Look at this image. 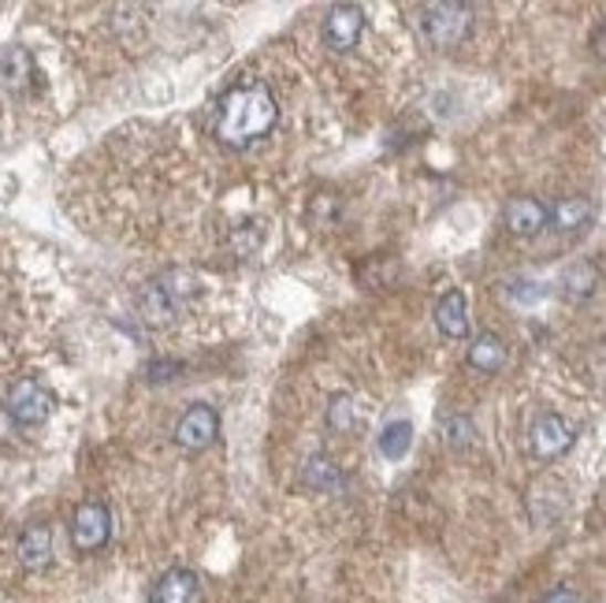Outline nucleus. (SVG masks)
Here are the masks:
<instances>
[{"instance_id": "15", "label": "nucleus", "mask_w": 606, "mask_h": 603, "mask_svg": "<svg viewBox=\"0 0 606 603\" xmlns=\"http://www.w3.org/2000/svg\"><path fill=\"white\" fill-rule=\"evenodd\" d=\"M595 288H599V269H595L592 261H577V264H570V269L562 272V294H566L570 302L592 299Z\"/></svg>"}, {"instance_id": "12", "label": "nucleus", "mask_w": 606, "mask_h": 603, "mask_svg": "<svg viewBox=\"0 0 606 603\" xmlns=\"http://www.w3.org/2000/svg\"><path fill=\"white\" fill-rule=\"evenodd\" d=\"M138 316L149 329H168L171 316H176V299H171L164 283H146L138 291Z\"/></svg>"}, {"instance_id": "21", "label": "nucleus", "mask_w": 606, "mask_h": 603, "mask_svg": "<svg viewBox=\"0 0 606 603\" xmlns=\"http://www.w3.org/2000/svg\"><path fill=\"white\" fill-rule=\"evenodd\" d=\"M506 291H510V299L521 302V305H532V302L547 299V288H543V283H532V280H513Z\"/></svg>"}, {"instance_id": "3", "label": "nucleus", "mask_w": 606, "mask_h": 603, "mask_svg": "<svg viewBox=\"0 0 606 603\" xmlns=\"http://www.w3.org/2000/svg\"><path fill=\"white\" fill-rule=\"evenodd\" d=\"M112 540V514L105 503L97 499H86L75 514H71V544H75L79 555H97Z\"/></svg>"}, {"instance_id": "10", "label": "nucleus", "mask_w": 606, "mask_h": 603, "mask_svg": "<svg viewBox=\"0 0 606 603\" xmlns=\"http://www.w3.org/2000/svg\"><path fill=\"white\" fill-rule=\"evenodd\" d=\"M15 555H19V566L30 570V574L49 570V562H53V529H49L45 521H30L23 533H19Z\"/></svg>"}, {"instance_id": "9", "label": "nucleus", "mask_w": 606, "mask_h": 603, "mask_svg": "<svg viewBox=\"0 0 606 603\" xmlns=\"http://www.w3.org/2000/svg\"><path fill=\"white\" fill-rule=\"evenodd\" d=\"M201 596V578L187 566H171L153 581L149 603H198Z\"/></svg>"}, {"instance_id": "2", "label": "nucleus", "mask_w": 606, "mask_h": 603, "mask_svg": "<svg viewBox=\"0 0 606 603\" xmlns=\"http://www.w3.org/2000/svg\"><path fill=\"white\" fill-rule=\"evenodd\" d=\"M417 27H420V38L431 45V49H458L466 38L472 34V8L469 4H425L417 12Z\"/></svg>"}, {"instance_id": "18", "label": "nucleus", "mask_w": 606, "mask_h": 603, "mask_svg": "<svg viewBox=\"0 0 606 603\" xmlns=\"http://www.w3.org/2000/svg\"><path fill=\"white\" fill-rule=\"evenodd\" d=\"M409 444H414V425L409 422H391L379 433V455L391 458V462H398V458H406Z\"/></svg>"}, {"instance_id": "16", "label": "nucleus", "mask_w": 606, "mask_h": 603, "mask_svg": "<svg viewBox=\"0 0 606 603\" xmlns=\"http://www.w3.org/2000/svg\"><path fill=\"white\" fill-rule=\"evenodd\" d=\"M302 485L313 488V492H338V488H343V474H338L332 458L313 455L310 462L302 466Z\"/></svg>"}, {"instance_id": "11", "label": "nucleus", "mask_w": 606, "mask_h": 603, "mask_svg": "<svg viewBox=\"0 0 606 603\" xmlns=\"http://www.w3.org/2000/svg\"><path fill=\"white\" fill-rule=\"evenodd\" d=\"M0 79H4V90L8 94H27L30 83L38 79V67H34V56H30V49L23 45H12L4 49V56H0Z\"/></svg>"}, {"instance_id": "23", "label": "nucleus", "mask_w": 606, "mask_h": 603, "mask_svg": "<svg viewBox=\"0 0 606 603\" xmlns=\"http://www.w3.org/2000/svg\"><path fill=\"white\" fill-rule=\"evenodd\" d=\"M168 373H179L176 362H153L149 365V381H168Z\"/></svg>"}, {"instance_id": "7", "label": "nucleus", "mask_w": 606, "mask_h": 603, "mask_svg": "<svg viewBox=\"0 0 606 603\" xmlns=\"http://www.w3.org/2000/svg\"><path fill=\"white\" fill-rule=\"evenodd\" d=\"M365 34V12L357 4H335L327 8V19H324V42L335 49V53H346L362 42Z\"/></svg>"}, {"instance_id": "20", "label": "nucleus", "mask_w": 606, "mask_h": 603, "mask_svg": "<svg viewBox=\"0 0 606 603\" xmlns=\"http://www.w3.org/2000/svg\"><path fill=\"white\" fill-rule=\"evenodd\" d=\"M351 425H354V398L335 395L332 406H327V428H332V433H346Z\"/></svg>"}, {"instance_id": "17", "label": "nucleus", "mask_w": 606, "mask_h": 603, "mask_svg": "<svg viewBox=\"0 0 606 603\" xmlns=\"http://www.w3.org/2000/svg\"><path fill=\"white\" fill-rule=\"evenodd\" d=\"M592 217H595V209H592L588 198H562L558 206L551 209V223L558 231H581V228H588Z\"/></svg>"}, {"instance_id": "8", "label": "nucleus", "mask_w": 606, "mask_h": 603, "mask_svg": "<svg viewBox=\"0 0 606 603\" xmlns=\"http://www.w3.org/2000/svg\"><path fill=\"white\" fill-rule=\"evenodd\" d=\"M502 223L518 239H532L551 223V209L540 198H510L506 209H502Z\"/></svg>"}, {"instance_id": "5", "label": "nucleus", "mask_w": 606, "mask_h": 603, "mask_svg": "<svg viewBox=\"0 0 606 603\" xmlns=\"http://www.w3.org/2000/svg\"><path fill=\"white\" fill-rule=\"evenodd\" d=\"M529 447L543 462H554L573 447V425L562 414H540L529 428Z\"/></svg>"}, {"instance_id": "14", "label": "nucleus", "mask_w": 606, "mask_h": 603, "mask_svg": "<svg viewBox=\"0 0 606 603\" xmlns=\"http://www.w3.org/2000/svg\"><path fill=\"white\" fill-rule=\"evenodd\" d=\"M506 357H510V351H506V340L502 335H495V332H480L477 340H472V346H469V365L477 373H499L502 365H506Z\"/></svg>"}, {"instance_id": "4", "label": "nucleus", "mask_w": 606, "mask_h": 603, "mask_svg": "<svg viewBox=\"0 0 606 603\" xmlns=\"http://www.w3.org/2000/svg\"><path fill=\"white\" fill-rule=\"evenodd\" d=\"M53 406H56L53 392H49L45 384H38V381H19L12 392H8V414H12V422L27 425V428L49 422Z\"/></svg>"}, {"instance_id": "6", "label": "nucleus", "mask_w": 606, "mask_h": 603, "mask_svg": "<svg viewBox=\"0 0 606 603\" xmlns=\"http://www.w3.org/2000/svg\"><path fill=\"white\" fill-rule=\"evenodd\" d=\"M216 436H220V414L209 403H194L176 425V444L182 451H205L216 444Z\"/></svg>"}, {"instance_id": "24", "label": "nucleus", "mask_w": 606, "mask_h": 603, "mask_svg": "<svg viewBox=\"0 0 606 603\" xmlns=\"http://www.w3.org/2000/svg\"><path fill=\"white\" fill-rule=\"evenodd\" d=\"M592 49H595V56H599L603 64H606V23L592 34Z\"/></svg>"}, {"instance_id": "19", "label": "nucleus", "mask_w": 606, "mask_h": 603, "mask_svg": "<svg viewBox=\"0 0 606 603\" xmlns=\"http://www.w3.org/2000/svg\"><path fill=\"white\" fill-rule=\"evenodd\" d=\"M443 436H447V447H454V451H466V447L477 439V425L469 422L466 414H454L443 422Z\"/></svg>"}, {"instance_id": "1", "label": "nucleus", "mask_w": 606, "mask_h": 603, "mask_svg": "<svg viewBox=\"0 0 606 603\" xmlns=\"http://www.w3.org/2000/svg\"><path fill=\"white\" fill-rule=\"evenodd\" d=\"M280 119L272 90L264 83H242L220 97L216 112V138L228 149H250L257 138H264Z\"/></svg>"}, {"instance_id": "13", "label": "nucleus", "mask_w": 606, "mask_h": 603, "mask_svg": "<svg viewBox=\"0 0 606 603\" xmlns=\"http://www.w3.org/2000/svg\"><path fill=\"white\" fill-rule=\"evenodd\" d=\"M436 324L447 340H466L469 335V302L461 291H447L436 305Z\"/></svg>"}, {"instance_id": "22", "label": "nucleus", "mask_w": 606, "mask_h": 603, "mask_svg": "<svg viewBox=\"0 0 606 603\" xmlns=\"http://www.w3.org/2000/svg\"><path fill=\"white\" fill-rule=\"evenodd\" d=\"M543 603H581V592H573V589H551L547 596H543Z\"/></svg>"}]
</instances>
